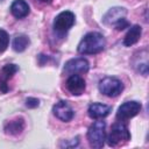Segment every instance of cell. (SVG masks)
Instances as JSON below:
<instances>
[{
    "instance_id": "1",
    "label": "cell",
    "mask_w": 149,
    "mask_h": 149,
    "mask_svg": "<svg viewBox=\"0 0 149 149\" xmlns=\"http://www.w3.org/2000/svg\"><path fill=\"white\" fill-rule=\"evenodd\" d=\"M105 44H106V41L102 34L97 31H91V33H87L81 38L77 50L81 55H94L102 51L105 48Z\"/></svg>"
},
{
    "instance_id": "2",
    "label": "cell",
    "mask_w": 149,
    "mask_h": 149,
    "mask_svg": "<svg viewBox=\"0 0 149 149\" xmlns=\"http://www.w3.org/2000/svg\"><path fill=\"white\" fill-rule=\"evenodd\" d=\"M106 122L102 120L94 121L87 130V141L92 148L100 149L104 147L105 140H106Z\"/></svg>"
},
{
    "instance_id": "3",
    "label": "cell",
    "mask_w": 149,
    "mask_h": 149,
    "mask_svg": "<svg viewBox=\"0 0 149 149\" xmlns=\"http://www.w3.org/2000/svg\"><path fill=\"white\" fill-rule=\"evenodd\" d=\"M106 140L109 147H118L128 142L130 140V133L128 130V127L121 121L114 123Z\"/></svg>"
},
{
    "instance_id": "4",
    "label": "cell",
    "mask_w": 149,
    "mask_h": 149,
    "mask_svg": "<svg viewBox=\"0 0 149 149\" xmlns=\"http://www.w3.org/2000/svg\"><path fill=\"white\" fill-rule=\"evenodd\" d=\"M98 88L104 95L114 98L123 91V83L116 77H105L99 81Z\"/></svg>"
},
{
    "instance_id": "5",
    "label": "cell",
    "mask_w": 149,
    "mask_h": 149,
    "mask_svg": "<svg viewBox=\"0 0 149 149\" xmlns=\"http://www.w3.org/2000/svg\"><path fill=\"white\" fill-rule=\"evenodd\" d=\"M74 21H76V16L70 10L61 12L54 20V29L59 34H65L74 24Z\"/></svg>"
},
{
    "instance_id": "6",
    "label": "cell",
    "mask_w": 149,
    "mask_h": 149,
    "mask_svg": "<svg viewBox=\"0 0 149 149\" xmlns=\"http://www.w3.org/2000/svg\"><path fill=\"white\" fill-rule=\"evenodd\" d=\"M90 69V64L87 59L84 57H77L68 61L63 68V73L65 74H78V73H86Z\"/></svg>"
},
{
    "instance_id": "7",
    "label": "cell",
    "mask_w": 149,
    "mask_h": 149,
    "mask_svg": "<svg viewBox=\"0 0 149 149\" xmlns=\"http://www.w3.org/2000/svg\"><path fill=\"white\" fill-rule=\"evenodd\" d=\"M142 105L139 101H126L123 102L116 112V119L120 121H126L135 115L139 114V112L141 111Z\"/></svg>"
},
{
    "instance_id": "8",
    "label": "cell",
    "mask_w": 149,
    "mask_h": 149,
    "mask_svg": "<svg viewBox=\"0 0 149 149\" xmlns=\"http://www.w3.org/2000/svg\"><path fill=\"white\" fill-rule=\"evenodd\" d=\"M52 113L57 119H59L63 122H69L74 116V111L72 109L70 104L65 100H61L56 102L52 107Z\"/></svg>"
},
{
    "instance_id": "9",
    "label": "cell",
    "mask_w": 149,
    "mask_h": 149,
    "mask_svg": "<svg viewBox=\"0 0 149 149\" xmlns=\"http://www.w3.org/2000/svg\"><path fill=\"white\" fill-rule=\"evenodd\" d=\"M19 71V66L16 64H6L0 70V91L2 93H7L9 91L8 81L13 78V76Z\"/></svg>"
},
{
    "instance_id": "10",
    "label": "cell",
    "mask_w": 149,
    "mask_h": 149,
    "mask_svg": "<svg viewBox=\"0 0 149 149\" xmlns=\"http://www.w3.org/2000/svg\"><path fill=\"white\" fill-rule=\"evenodd\" d=\"M86 87L85 80L79 74H70L66 79V88L73 95H80L84 93Z\"/></svg>"
},
{
    "instance_id": "11",
    "label": "cell",
    "mask_w": 149,
    "mask_h": 149,
    "mask_svg": "<svg viewBox=\"0 0 149 149\" xmlns=\"http://www.w3.org/2000/svg\"><path fill=\"white\" fill-rule=\"evenodd\" d=\"M112 111V107L100 102H93L87 108V114L91 119H102L107 116Z\"/></svg>"
},
{
    "instance_id": "12",
    "label": "cell",
    "mask_w": 149,
    "mask_h": 149,
    "mask_svg": "<svg viewBox=\"0 0 149 149\" xmlns=\"http://www.w3.org/2000/svg\"><path fill=\"white\" fill-rule=\"evenodd\" d=\"M126 14H127L126 8H123V7H113V8L108 9V12L104 15L102 22L106 26H114L120 19L125 17Z\"/></svg>"
},
{
    "instance_id": "13",
    "label": "cell",
    "mask_w": 149,
    "mask_h": 149,
    "mask_svg": "<svg viewBox=\"0 0 149 149\" xmlns=\"http://www.w3.org/2000/svg\"><path fill=\"white\" fill-rule=\"evenodd\" d=\"M30 12L29 5L26 0H14L10 5V13L16 19L26 17Z\"/></svg>"
},
{
    "instance_id": "14",
    "label": "cell",
    "mask_w": 149,
    "mask_h": 149,
    "mask_svg": "<svg viewBox=\"0 0 149 149\" xmlns=\"http://www.w3.org/2000/svg\"><path fill=\"white\" fill-rule=\"evenodd\" d=\"M141 34H142V28L139 24H134L132 27H129V30L127 31L125 38H123V45L126 47H132L133 44L137 43L141 38Z\"/></svg>"
},
{
    "instance_id": "15",
    "label": "cell",
    "mask_w": 149,
    "mask_h": 149,
    "mask_svg": "<svg viewBox=\"0 0 149 149\" xmlns=\"http://www.w3.org/2000/svg\"><path fill=\"white\" fill-rule=\"evenodd\" d=\"M24 128V121L22 118H16L15 120L7 121L5 123V133L9 135H17Z\"/></svg>"
},
{
    "instance_id": "16",
    "label": "cell",
    "mask_w": 149,
    "mask_h": 149,
    "mask_svg": "<svg viewBox=\"0 0 149 149\" xmlns=\"http://www.w3.org/2000/svg\"><path fill=\"white\" fill-rule=\"evenodd\" d=\"M29 44H30V40L28 36L17 35V36H15V38L13 41V49L16 52H22L28 48Z\"/></svg>"
},
{
    "instance_id": "17",
    "label": "cell",
    "mask_w": 149,
    "mask_h": 149,
    "mask_svg": "<svg viewBox=\"0 0 149 149\" xmlns=\"http://www.w3.org/2000/svg\"><path fill=\"white\" fill-rule=\"evenodd\" d=\"M9 44V36L6 30L0 29V54L3 52Z\"/></svg>"
},
{
    "instance_id": "18",
    "label": "cell",
    "mask_w": 149,
    "mask_h": 149,
    "mask_svg": "<svg viewBox=\"0 0 149 149\" xmlns=\"http://www.w3.org/2000/svg\"><path fill=\"white\" fill-rule=\"evenodd\" d=\"M114 27H115L116 30H123L125 28H128V27H129V22H128L125 17H122V19H120V20L114 24Z\"/></svg>"
},
{
    "instance_id": "19",
    "label": "cell",
    "mask_w": 149,
    "mask_h": 149,
    "mask_svg": "<svg viewBox=\"0 0 149 149\" xmlns=\"http://www.w3.org/2000/svg\"><path fill=\"white\" fill-rule=\"evenodd\" d=\"M38 105H40V100L36 99V98L29 97V98L26 99V106L29 107V108H35V107H37Z\"/></svg>"
},
{
    "instance_id": "20",
    "label": "cell",
    "mask_w": 149,
    "mask_h": 149,
    "mask_svg": "<svg viewBox=\"0 0 149 149\" xmlns=\"http://www.w3.org/2000/svg\"><path fill=\"white\" fill-rule=\"evenodd\" d=\"M40 2H43V3H50L51 2V0H38Z\"/></svg>"
},
{
    "instance_id": "21",
    "label": "cell",
    "mask_w": 149,
    "mask_h": 149,
    "mask_svg": "<svg viewBox=\"0 0 149 149\" xmlns=\"http://www.w3.org/2000/svg\"><path fill=\"white\" fill-rule=\"evenodd\" d=\"M0 1H1V0H0Z\"/></svg>"
}]
</instances>
